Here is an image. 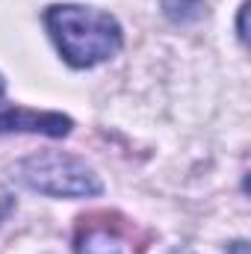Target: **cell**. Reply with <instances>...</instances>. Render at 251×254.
I'll list each match as a JSON object with an SVG mask.
<instances>
[{"label":"cell","instance_id":"6da1fadb","mask_svg":"<svg viewBox=\"0 0 251 254\" xmlns=\"http://www.w3.org/2000/svg\"><path fill=\"white\" fill-rule=\"evenodd\" d=\"M45 27L71 68H92V65L107 63L125 45L122 24L110 12H101L92 6H77V3L48 6Z\"/></svg>","mask_w":251,"mask_h":254},{"label":"cell","instance_id":"7a4b0ae2","mask_svg":"<svg viewBox=\"0 0 251 254\" xmlns=\"http://www.w3.org/2000/svg\"><path fill=\"white\" fill-rule=\"evenodd\" d=\"M12 178L27 190L54 198H92L104 192V184L95 175V169L86 166L80 157H71L63 151L24 157L21 163L12 166Z\"/></svg>","mask_w":251,"mask_h":254},{"label":"cell","instance_id":"3957f363","mask_svg":"<svg viewBox=\"0 0 251 254\" xmlns=\"http://www.w3.org/2000/svg\"><path fill=\"white\" fill-rule=\"evenodd\" d=\"M74 122L63 113H39V110H24V107H9L0 113V133H42L63 139L71 133Z\"/></svg>","mask_w":251,"mask_h":254},{"label":"cell","instance_id":"277c9868","mask_svg":"<svg viewBox=\"0 0 251 254\" xmlns=\"http://www.w3.org/2000/svg\"><path fill=\"white\" fill-rule=\"evenodd\" d=\"M107 222H95V216H83L74 237V254H122V231L119 222L110 225V213H104Z\"/></svg>","mask_w":251,"mask_h":254},{"label":"cell","instance_id":"5b68a950","mask_svg":"<svg viewBox=\"0 0 251 254\" xmlns=\"http://www.w3.org/2000/svg\"><path fill=\"white\" fill-rule=\"evenodd\" d=\"M163 12L175 24H189L204 15V0H163Z\"/></svg>","mask_w":251,"mask_h":254},{"label":"cell","instance_id":"8992f818","mask_svg":"<svg viewBox=\"0 0 251 254\" xmlns=\"http://www.w3.org/2000/svg\"><path fill=\"white\" fill-rule=\"evenodd\" d=\"M246 12H249V3H243L240 6V24H237V30H240V39L246 42Z\"/></svg>","mask_w":251,"mask_h":254},{"label":"cell","instance_id":"52a82bcc","mask_svg":"<svg viewBox=\"0 0 251 254\" xmlns=\"http://www.w3.org/2000/svg\"><path fill=\"white\" fill-rule=\"evenodd\" d=\"M3 92H6V80L0 77V98H3Z\"/></svg>","mask_w":251,"mask_h":254}]
</instances>
